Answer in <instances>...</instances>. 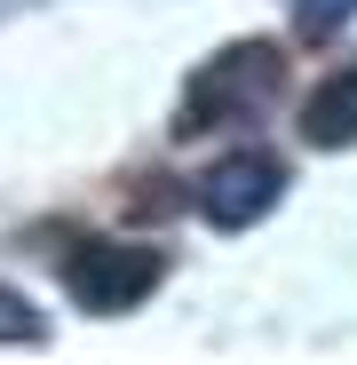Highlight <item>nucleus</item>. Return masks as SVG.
Listing matches in <instances>:
<instances>
[{
	"label": "nucleus",
	"mask_w": 357,
	"mask_h": 365,
	"mask_svg": "<svg viewBox=\"0 0 357 365\" xmlns=\"http://www.w3.org/2000/svg\"><path fill=\"white\" fill-rule=\"evenodd\" d=\"M278 191H286V167H278V159L230 151V159L199 182V207H207V222H222V230H247V222H262V215L278 207Z\"/></svg>",
	"instance_id": "3"
},
{
	"label": "nucleus",
	"mask_w": 357,
	"mask_h": 365,
	"mask_svg": "<svg viewBox=\"0 0 357 365\" xmlns=\"http://www.w3.org/2000/svg\"><path fill=\"white\" fill-rule=\"evenodd\" d=\"M349 16H357V0H294V24H302V40H333Z\"/></svg>",
	"instance_id": "6"
},
{
	"label": "nucleus",
	"mask_w": 357,
	"mask_h": 365,
	"mask_svg": "<svg viewBox=\"0 0 357 365\" xmlns=\"http://www.w3.org/2000/svg\"><path fill=\"white\" fill-rule=\"evenodd\" d=\"M0 341H16V349H40L48 341V326H40V310L16 294V286H0Z\"/></svg>",
	"instance_id": "5"
},
{
	"label": "nucleus",
	"mask_w": 357,
	"mask_h": 365,
	"mask_svg": "<svg viewBox=\"0 0 357 365\" xmlns=\"http://www.w3.org/2000/svg\"><path fill=\"white\" fill-rule=\"evenodd\" d=\"M159 255L151 247H80L72 255V302H80V310H95V318H119V310H135V302L159 286Z\"/></svg>",
	"instance_id": "2"
},
{
	"label": "nucleus",
	"mask_w": 357,
	"mask_h": 365,
	"mask_svg": "<svg viewBox=\"0 0 357 365\" xmlns=\"http://www.w3.org/2000/svg\"><path fill=\"white\" fill-rule=\"evenodd\" d=\"M270 88H278V48H262V40H247V48H222L214 64L191 80L183 128H214V119H238V111H254Z\"/></svg>",
	"instance_id": "1"
},
{
	"label": "nucleus",
	"mask_w": 357,
	"mask_h": 365,
	"mask_svg": "<svg viewBox=\"0 0 357 365\" xmlns=\"http://www.w3.org/2000/svg\"><path fill=\"white\" fill-rule=\"evenodd\" d=\"M302 135H310L318 151L357 143V64H349V72H333V80H318V96L302 103Z\"/></svg>",
	"instance_id": "4"
}]
</instances>
